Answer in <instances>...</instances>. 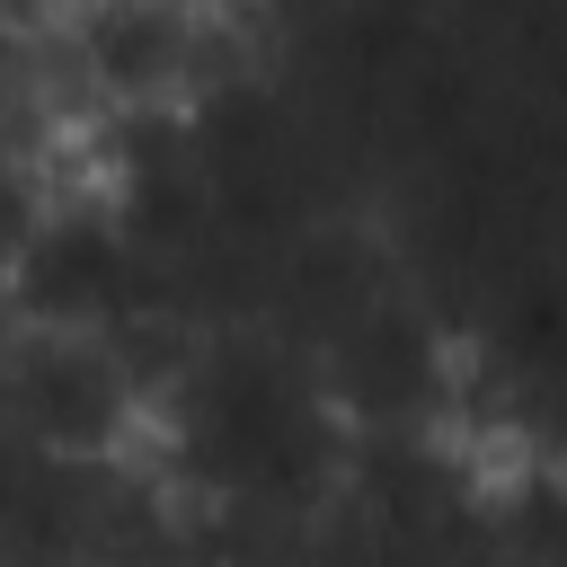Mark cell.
<instances>
[{
    "label": "cell",
    "mask_w": 567,
    "mask_h": 567,
    "mask_svg": "<svg viewBox=\"0 0 567 567\" xmlns=\"http://www.w3.org/2000/svg\"><path fill=\"white\" fill-rule=\"evenodd\" d=\"M53 195H62V159L35 142L27 115H0V275H9V257L35 239V221H44Z\"/></svg>",
    "instance_id": "7a4b0ae2"
},
{
    "label": "cell",
    "mask_w": 567,
    "mask_h": 567,
    "mask_svg": "<svg viewBox=\"0 0 567 567\" xmlns=\"http://www.w3.org/2000/svg\"><path fill=\"white\" fill-rule=\"evenodd\" d=\"M35 44H53V71L80 124L124 106H186L213 80L204 0H53Z\"/></svg>",
    "instance_id": "6da1fadb"
}]
</instances>
